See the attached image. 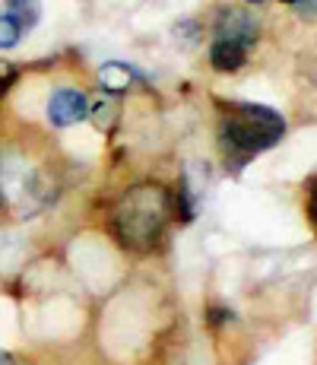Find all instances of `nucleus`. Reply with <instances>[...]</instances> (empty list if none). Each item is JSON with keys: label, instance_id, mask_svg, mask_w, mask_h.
<instances>
[{"label": "nucleus", "instance_id": "f03ea898", "mask_svg": "<svg viewBox=\"0 0 317 365\" xmlns=\"http://www.w3.org/2000/svg\"><path fill=\"white\" fill-rule=\"evenodd\" d=\"M286 130L283 115H276L266 105H254V102H238L229 105L225 111V143L238 153V156H254V153L273 146Z\"/></svg>", "mask_w": 317, "mask_h": 365}, {"label": "nucleus", "instance_id": "f257e3e1", "mask_svg": "<svg viewBox=\"0 0 317 365\" xmlns=\"http://www.w3.org/2000/svg\"><path fill=\"white\" fill-rule=\"evenodd\" d=\"M168 222V194L159 185H137L115 210V235L130 251H152Z\"/></svg>", "mask_w": 317, "mask_h": 365}, {"label": "nucleus", "instance_id": "7ed1b4c3", "mask_svg": "<svg viewBox=\"0 0 317 365\" xmlns=\"http://www.w3.org/2000/svg\"><path fill=\"white\" fill-rule=\"evenodd\" d=\"M48 118L54 128H73L89 118V99L80 89H58L48 105Z\"/></svg>", "mask_w": 317, "mask_h": 365}, {"label": "nucleus", "instance_id": "20e7f679", "mask_svg": "<svg viewBox=\"0 0 317 365\" xmlns=\"http://www.w3.org/2000/svg\"><path fill=\"white\" fill-rule=\"evenodd\" d=\"M216 38H232V41L251 45L257 38V23L244 10H222L219 19H216Z\"/></svg>", "mask_w": 317, "mask_h": 365}, {"label": "nucleus", "instance_id": "ddd939ff", "mask_svg": "<svg viewBox=\"0 0 317 365\" xmlns=\"http://www.w3.org/2000/svg\"><path fill=\"white\" fill-rule=\"evenodd\" d=\"M248 4H264V0H248Z\"/></svg>", "mask_w": 317, "mask_h": 365}, {"label": "nucleus", "instance_id": "6e6552de", "mask_svg": "<svg viewBox=\"0 0 317 365\" xmlns=\"http://www.w3.org/2000/svg\"><path fill=\"white\" fill-rule=\"evenodd\" d=\"M89 115H93V121H95L98 130L108 133L111 128H115V121H118V115H121V108H118L115 99H98L95 105H89Z\"/></svg>", "mask_w": 317, "mask_h": 365}, {"label": "nucleus", "instance_id": "9b49d317", "mask_svg": "<svg viewBox=\"0 0 317 365\" xmlns=\"http://www.w3.org/2000/svg\"><path fill=\"white\" fill-rule=\"evenodd\" d=\"M295 6H298V13H301V16L314 19V0H295Z\"/></svg>", "mask_w": 317, "mask_h": 365}, {"label": "nucleus", "instance_id": "f8f14e48", "mask_svg": "<svg viewBox=\"0 0 317 365\" xmlns=\"http://www.w3.org/2000/svg\"><path fill=\"white\" fill-rule=\"evenodd\" d=\"M0 365H13V356L6 349H0Z\"/></svg>", "mask_w": 317, "mask_h": 365}, {"label": "nucleus", "instance_id": "1a4fd4ad", "mask_svg": "<svg viewBox=\"0 0 317 365\" xmlns=\"http://www.w3.org/2000/svg\"><path fill=\"white\" fill-rule=\"evenodd\" d=\"M19 38H23V26L16 23L13 16H0V51H6V48H16Z\"/></svg>", "mask_w": 317, "mask_h": 365}, {"label": "nucleus", "instance_id": "423d86ee", "mask_svg": "<svg viewBox=\"0 0 317 365\" xmlns=\"http://www.w3.org/2000/svg\"><path fill=\"white\" fill-rule=\"evenodd\" d=\"M133 70L121 64V61H108V64H102L98 70V83H102V89H108V93H124L127 86L133 83Z\"/></svg>", "mask_w": 317, "mask_h": 365}, {"label": "nucleus", "instance_id": "0eeeda50", "mask_svg": "<svg viewBox=\"0 0 317 365\" xmlns=\"http://www.w3.org/2000/svg\"><path fill=\"white\" fill-rule=\"evenodd\" d=\"M6 16L16 19L23 26V32L32 29L41 16V0H6Z\"/></svg>", "mask_w": 317, "mask_h": 365}, {"label": "nucleus", "instance_id": "9d476101", "mask_svg": "<svg viewBox=\"0 0 317 365\" xmlns=\"http://www.w3.org/2000/svg\"><path fill=\"white\" fill-rule=\"evenodd\" d=\"M16 80V64H10V61H0V93H4L10 83Z\"/></svg>", "mask_w": 317, "mask_h": 365}, {"label": "nucleus", "instance_id": "39448f33", "mask_svg": "<svg viewBox=\"0 0 317 365\" xmlns=\"http://www.w3.org/2000/svg\"><path fill=\"white\" fill-rule=\"evenodd\" d=\"M248 61V45L244 41H232V38H216L213 48H209V64L222 73L229 70H238Z\"/></svg>", "mask_w": 317, "mask_h": 365}]
</instances>
